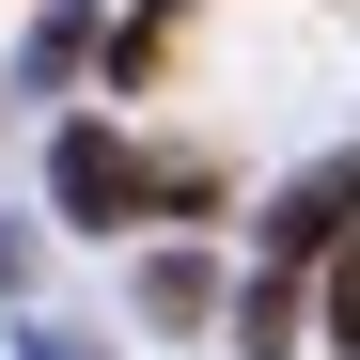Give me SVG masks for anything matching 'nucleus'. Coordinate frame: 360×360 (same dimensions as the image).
<instances>
[{"label":"nucleus","mask_w":360,"mask_h":360,"mask_svg":"<svg viewBox=\"0 0 360 360\" xmlns=\"http://www.w3.org/2000/svg\"><path fill=\"white\" fill-rule=\"evenodd\" d=\"M47 188H63V219H126V204L157 188V172H141L126 141H110V126H63V157H47Z\"/></svg>","instance_id":"f257e3e1"}]
</instances>
